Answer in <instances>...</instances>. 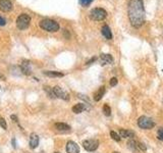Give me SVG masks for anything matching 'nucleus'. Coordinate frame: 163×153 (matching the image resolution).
Returning a JSON list of instances; mask_svg holds the SVG:
<instances>
[{"mask_svg": "<svg viewBox=\"0 0 163 153\" xmlns=\"http://www.w3.org/2000/svg\"><path fill=\"white\" fill-rule=\"evenodd\" d=\"M128 146H129V148L131 149V150H132L134 152L138 151V150H139L138 142H136L135 140H129V142H128Z\"/></svg>", "mask_w": 163, "mask_h": 153, "instance_id": "nucleus-19", "label": "nucleus"}, {"mask_svg": "<svg viewBox=\"0 0 163 153\" xmlns=\"http://www.w3.org/2000/svg\"><path fill=\"white\" fill-rule=\"evenodd\" d=\"M100 60L102 64H111L113 62V57L110 54L102 53L100 55Z\"/></svg>", "mask_w": 163, "mask_h": 153, "instance_id": "nucleus-13", "label": "nucleus"}, {"mask_svg": "<svg viewBox=\"0 0 163 153\" xmlns=\"http://www.w3.org/2000/svg\"><path fill=\"white\" fill-rule=\"evenodd\" d=\"M66 152L67 153H80V147L74 141H68L66 144Z\"/></svg>", "mask_w": 163, "mask_h": 153, "instance_id": "nucleus-8", "label": "nucleus"}, {"mask_svg": "<svg viewBox=\"0 0 163 153\" xmlns=\"http://www.w3.org/2000/svg\"><path fill=\"white\" fill-rule=\"evenodd\" d=\"M54 153H59V152H54Z\"/></svg>", "mask_w": 163, "mask_h": 153, "instance_id": "nucleus-31", "label": "nucleus"}, {"mask_svg": "<svg viewBox=\"0 0 163 153\" xmlns=\"http://www.w3.org/2000/svg\"><path fill=\"white\" fill-rule=\"evenodd\" d=\"M54 127H55L56 131L60 132V133H68L71 130V128L67 124H64V122H56L54 125Z\"/></svg>", "mask_w": 163, "mask_h": 153, "instance_id": "nucleus-10", "label": "nucleus"}, {"mask_svg": "<svg viewBox=\"0 0 163 153\" xmlns=\"http://www.w3.org/2000/svg\"><path fill=\"white\" fill-rule=\"evenodd\" d=\"M104 94H105V87L104 86H102V87L99 88V90L94 94V100L95 101H100L102 99V97L104 96Z\"/></svg>", "mask_w": 163, "mask_h": 153, "instance_id": "nucleus-17", "label": "nucleus"}, {"mask_svg": "<svg viewBox=\"0 0 163 153\" xmlns=\"http://www.w3.org/2000/svg\"><path fill=\"white\" fill-rule=\"evenodd\" d=\"M39 144V136L36 133H32L30 137V147L32 149H35Z\"/></svg>", "mask_w": 163, "mask_h": 153, "instance_id": "nucleus-12", "label": "nucleus"}, {"mask_svg": "<svg viewBox=\"0 0 163 153\" xmlns=\"http://www.w3.org/2000/svg\"><path fill=\"white\" fill-rule=\"evenodd\" d=\"M113 153H119V152H116V151H115V152H113Z\"/></svg>", "mask_w": 163, "mask_h": 153, "instance_id": "nucleus-30", "label": "nucleus"}, {"mask_svg": "<svg viewBox=\"0 0 163 153\" xmlns=\"http://www.w3.org/2000/svg\"><path fill=\"white\" fill-rule=\"evenodd\" d=\"M53 92L54 94H55L56 98H60V99H63V100H69V95L66 93L64 90H62V88H60L59 86H55V87H53Z\"/></svg>", "mask_w": 163, "mask_h": 153, "instance_id": "nucleus-7", "label": "nucleus"}, {"mask_svg": "<svg viewBox=\"0 0 163 153\" xmlns=\"http://www.w3.org/2000/svg\"><path fill=\"white\" fill-rule=\"evenodd\" d=\"M93 0H80V4L84 7H87L88 5H90L92 3Z\"/></svg>", "mask_w": 163, "mask_h": 153, "instance_id": "nucleus-23", "label": "nucleus"}, {"mask_svg": "<svg viewBox=\"0 0 163 153\" xmlns=\"http://www.w3.org/2000/svg\"><path fill=\"white\" fill-rule=\"evenodd\" d=\"M96 59H97V58H96V57H93V58H91V59H90L89 61H87L86 64H87V65H90V64H92V62H94V61H95Z\"/></svg>", "mask_w": 163, "mask_h": 153, "instance_id": "nucleus-28", "label": "nucleus"}, {"mask_svg": "<svg viewBox=\"0 0 163 153\" xmlns=\"http://www.w3.org/2000/svg\"><path fill=\"white\" fill-rule=\"evenodd\" d=\"M83 147L85 148V150L89 152H93L95 150H97L99 147V141L96 139H89V140H85L83 142Z\"/></svg>", "mask_w": 163, "mask_h": 153, "instance_id": "nucleus-6", "label": "nucleus"}, {"mask_svg": "<svg viewBox=\"0 0 163 153\" xmlns=\"http://www.w3.org/2000/svg\"><path fill=\"white\" fill-rule=\"evenodd\" d=\"M10 118H11V119H13V121H16V122H17V121H17V118H16V115H11V116H10Z\"/></svg>", "mask_w": 163, "mask_h": 153, "instance_id": "nucleus-29", "label": "nucleus"}, {"mask_svg": "<svg viewBox=\"0 0 163 153\" xmlns=\"http://www.w3.org/2000/svg\"><path fill=\"white\" fill-rule=\"evenodd\" d=\"M6 24V20L4 17H0V26H5Z\"/></svg>", "mask_w": 163, "mask_h": 153, "instance_id": "nucleus-27", "label": "nucleus"}, {"mask_svg": "<svg viewBox=\"0 0 163 153\" xmlns=\"http://www.w3.org/2000/svg\"><path fill=\"white\" fill-rule=\"evenodd\" d=\"M101 33H102V35H103L107 40H111V39H112V33H111V30H110L109 26H107V24H104V26L102 27Z\"/></svg>", "mask_w": 163, "mask_h": 153, "instance_id": "nucleus-14", "label": "nucleus"}, {"mask_svg": "<svg viewBox=\"0 0 163 153\" xmlns=\"http://www.w3.org/2000/svg\"><path fill=\"white\" fill-rule=\"evenodd\" d=\"M0 125H1V128L4 129V130H6V129H7V124H6L5 119L2 118V116H0Z\"/></svg>", "mask_w": 163, "mask_h": 153, "instance_id": "nucleus-24", "label": "nucleus"}, {"mask_svg": "<svg viewBox=\"0 0 163 153\" xmlns=\"http://www.w3.org/2000/svg\"><path fill=\"white\" fill-rule=\"evenodd\" d=\"M31 62L28 60H23L22 63H20V69H22V72L25 73V75H30L31 73Z\"/></svg>", "mask_w": 163, "mask_h": 153, "instance_id": "nucleus-11", "label": "nucleus"}, {"mask_svg": "<svg viewBox=\"0 0 163 153\" xmlns=\"http://www.w3.org/2000/svg\"><path fill=\"white\" fill-rule=\"evenodd\" d=\"M106 17H107V11L101 7L93 8L90 11V17L93 21H103Z\"/></svg>", "mask_w": 163, "mask_h": 153, "instance_id": "nucleus-5", "label": "nucleus"}, {"mask_svg": "<svg viewBox=\"0 0 163 153\" xmlns=\"http://www.w3.org/2000/svg\"><path fill=\"white\" fill-rule=\"evenodd\" d=\"M138 125L143 130H151L155 127V122L149 116L142 115L138 119Z\"/></svg>", "mask_w": 163, "mask_h": 153, "instance_id": "nucleus-3", "label": "nucleus"}, {"mask_svg": "<svg viewBox=\"0 0 163 153\" xmlns=\"http://www.w3.org/2000/svg\"><path fill=\"white\" fill-rule=\"evenodd\" d=\"M110 136H111V138H112L114 141H116V142H119L120 139H121L119 135L117 134V133H115L114 131H111V132H110Z\"/></svg>", "mask_w": 163, "mask_h": 153, "instance_id": "nucleus-22", "label": "nucleus"}, {"mask_svg": "<svg viewBox=\"0 0 163 153\" xmlns=\"http://www.w3.org/2000/svg\"><path fill=\"white\" fill-rule=\"evenodd\" d=\"M87 104L85 103H78V104H75V105L72 106V111L74 113H82L84 111V110H87Z\"/></svg>", "mask_w": 163, "mask_h": 153, "instance_id": "nucleus-15", "label": "nucleus"}, {"mask_svg": "<svg viewBox=\"0 0 163 153\" xmlns=\"http://www.w3.org/2000/svg\"><path fill=\"white\" fill-rule=\"evenodd\" d=\"M41 29L47 32H57L59 30V24L56 21L50 20V18H44L39 23Z\"/></svg>", "mask_w": 163, "mask_h": 153, "instance_id": "nucleus-2", "label": "nucleus"}, {"mask_svg": "<svg viewBox=\"0 0 163 153\" xmlns=\"http://www.w3.org/2000/svg\"><path fill=\"white\" fill-rule=\"evenodd\" d=\"M44 91L46 92V93L48 94V96H49L50 98H52V99H54V98H56L55 96V94H54V92H53V89L49 87V86H44Z\"/></svg>", "mask_w": 163, "mask_h": 153, "instance_id": "nucleus-20", "label": "nucleus"}, {"mask_svg": "<svg viewBox=\"0 0 163 153\" xmlns=\"http://www.w3.org/2000/svg\"><path fill=\"white\" fill-rule=\"evenodd\" d=\"M30 23H31V17L27 13L20 14L16 18V27H17V29L22 30V31L28 29L30 26Z\"/></svg>", "mask_w": 163, "mask_h": 153, "instance_id": "nucleus-4", "label": "nucleus"}, {"mask_svg": "<svg viewBox=\"0 0 163 153\" xmlns=\"http://www.w3.org/2000/svg\"><path fill=\"white\" fill-rule=\"evenodd\" d=\"M119 136H120V138H134L135 133L132 131L121 129V130H119Z\"/></svg>", "mask_w": 163, "mask_h": 153, "instance_id": "nucleus-16", "label": "nucleus"}, {"mask_svg": "<svg viewBox=\"0 0 163 153\" xmlns=\"http://www.w3.org/2000/svg\"><path fill=\"white\" fill-rule=\"evenodd\" d=\"M117 83H118V81H117V79H116V78H111L110 82H109V84H110L111 87H114V86H116V85H117Z\"/></svg>", "mask_w": 163, "mask_h": 153, "instance_id": "nucleus-26", "label": "nucleus"}, {"mask_svg": "<svg viewBox=\"0 0 163 153\" xmlns=\"http://www.w3.org/2000/svg\"><path fill=\"white\" fill-rule=\"evenodd\" d=\"M103 112H104V114L106 115V116H109L111 114V108H110V106L108 105V104H104Z\"/></svg>", "mask_w": 163, "mask_h": 153, "instance_id": "nucleus-21", "label": "nucleus"}, {"mask_svg": "<svg viewBox=\"0 0 163 153\" xmlns=\"http://www.w3.org/2000/svg\"><path fill=\"white\" fill-rule=\"evenodd\" d=\"M128 14L131 24L134 28H139L145 21L144 0H129L128 5Z\"/></svg>", "mask_w": 163, "mask_h": 153, "instance_id": "nucleus-1", "label": "nucleus"}, {"mask_svg": "<svg viewBox=\"0 0 163 153\" xmlns=\"http://www.w3.org/2000/svg\"><path fill=\"white\" fill-rule=\"evenodd\" d=\"M157 138L159 140L163 141V128H159L158 131H157Z\"/></svg>", "mask_w": 163, "mask_h": 153, "instance_id": "nucleus-25", "label": "nucleus"}, {"mask_svg": "<svg viewBox=\"0 0 163 153\" xmlns=\"http://www.w3.org/2000/svg\"><path fill=\"white\" fill-rule=\"evenodd\" d=\"M162 103H163V100H162Z\"/></svg>", "mask_w": 163, "mask_h": 153, "instance_id": "nucleus-32", "label": "nucleus"}, {"mask_svg": "<svg viewBox=\"0 0 163 153\" xmlns=\"http://www.w3.org/2000/svg\"><path fill=\"white\" fill-rule=\"evenodd\" d=\"M11 9H13V2L10 0H0V10L7 12Z\"/></svg>", "mask_w": 163, "mask_h": 153, "instance_id": "nucleus-9", "label": "nucleus"}, {"mask_svg": "<svg viewBox=\"0 0 163 153\" xmlns=\"http://www.w3.org/2000/svg\"><path fill=\"white\" fill-rule=\"evenodd\" d=\"M44 75L47 76H51V78H61V76H64L62 73L55 72V70H47V72H44Z\"/></svg>", "mask_w": 163, "mask_h": 153, "instance_id": "nucleus-18", "label": "nucleus"}]
</instances>
